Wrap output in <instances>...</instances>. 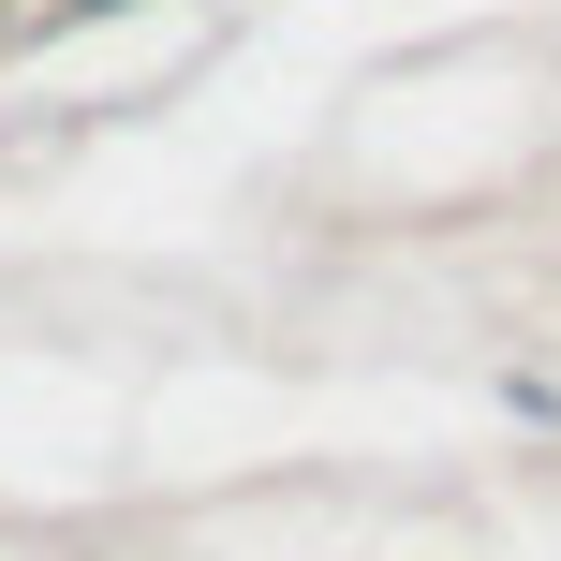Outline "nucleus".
Wrapping results in <instances>:
<instances>
[]
</instances>
